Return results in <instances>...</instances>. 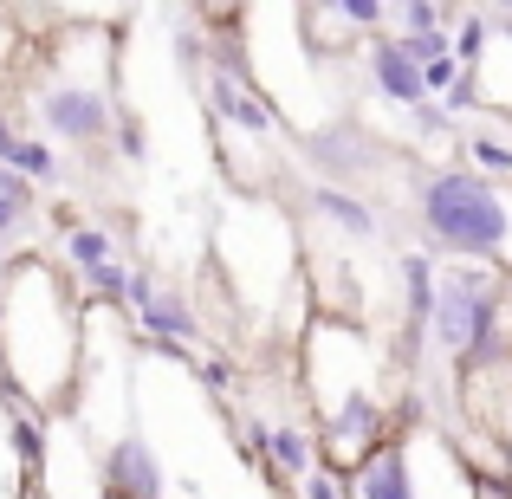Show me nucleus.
<instances>
[{"instance_id":"obj_1","label":"nucleus","mask_w":512,"mask_h":499,"mask_svg":"<svg viewBox=\"0 0 512 499\" xmlns=\"http://www.w3.org/2000/svg\"><path fill=\"white\" fill-rule=\"evenodd\" d=\"M422 227L435 247H448L454 260H487L512 266V195L493 182L487 169H441L415 195Z\"/></svg>"},{"instance_id":"obj_2","label":"nucleus","mask_w":512,"mask_h":499,"mask_svg":"<svg viewBox=\"0 0 512 499\" xmlns=\"http://www.w3.org/2000/svg\"><path fill=\"white\" fill-rule=\"evenodd\" d=\"M506 292L500 279H487L480 266H448L435 279V318H428V344L454 363V370H480V363L506 357Z\"/></svg>"},{"instance_id":"obj_3","label":"nucleus","mask_w":512,"mask_h":499,"mask_svg":"<svg viewBox=\"0 0 512 499\" xmlns=\"http://www.w3.org/2000/svg\"><path fill=\"white\" fill-rule=\"evenodd\" d=\"M39 124L65 143H98L104 130H111V98H104V85H91V78H52V85L39 91Z\"/></svg>"},{"instance_id":"obj_4","label":"nucleus","mask_w":512,"mask_h":499,"mask_svg":"<svg viewBox=\"0 0 512 499\" xmlns=\"http://www.w3.org/2000/svg\"><path fill=\"white\" fill-rule=\"evenodd\" d=\"M383 428H389L383 402H376L370 389H344V396L331 402V422H325V461H331V467L363 461V454L383 441Z\"/></svg>"},{"instance_id":"obj_5","label":"nucleus","mask_w":512,"mask_h":499,"mask_svg":"<svg viewBox=\"0 0 512 499\" xmlns=\"http://www.w3.org/2000/svg\"><path fill=\"white\" fill-rule=\"evenodd\" d=\"M98 474H104V499H163V461H156V448L143 435H124V441H111L104 448V461H98Z\"/></svg>"},{"instance_id":"obj_6","label":"nucleus","mask_w":512,"mask_h":499,"mask_svg":"<svg viewBox=\"0 0 512 499\" xmlns=\"http://www.w3.org/2000/svg\"><path fill=\"white\" fill-rule=\"evenodd\" d=\"M208 104H214V117H221V124L247 130V137H273V130H279L273 104L260 98V85H253L247 72H227V65H214V72H208Z\"/></svg>"},{"instance_id":"obj_7","label":"nucleus","mask_w":512,"mask_h":499,"mask_svg":"<svg viewBox=\"0 0 512 499\" xmlns=\"http://www.w3.org/2000/svg\"><path fill=\"white\" fill-rule=\"evenodd\" d=\"M435 260L428 253H402V370L422 363L428 318H435Z\"/></svg>"},{"instance_id":"obj_8","label":"nucleus","mask_w":512,"mask_h":499,"mask_svg":"<svg viewBox=\"0 0 512 499\" xmlns=\"http://www.w3.org/2000/svg\"><path fill=\"white\" fill-rule=\"evenodd\" d=\"M124 305L137 312V325L156 337V344H182V337H195V312L182 305V292H169V286H156L150 273H130V292H124Z\"/></svg>"},{"instance_id":"obj_9","label":"nucleus","mask_w":512,"mask_h":499,"mask_svg":"<svg viewBox=\"0 0 512 499\" xmlns=\"http://www.w3.org/2000/svg\"><path fill=\"white\" fill-rule=\"evenodd\" d=\"M350 493H357V499H415L409 448L383 435V441H376V448L357 461V474H350Z\"/></svg>"},{"instance_id":"obj_10","label":"nucleus","mask_w":512,"mask_h":499,"mask_svg":"<svg viewBox=\"0 0 512 499\" xmlns=\"http://www.w3.org/2000/svg\"><path fill=\"white\" fill-rule=\"evenodd\" d=\"M370 85H376V98L402 104V111L428 98V85H422V65H415L409 52L396 46V39H376V52H370Z\"/></svg>"},{"instance_id":"obj_11","label":"nucleus","mask_w":512,"mask_h":499,"mask_svg":"<svg viewBox=\"0 0 512 499\" xmlns=\"http://www.w3.org/2000/svg\"><path fill=\"white\" fill-rule=\"evenodd\" d=\"M266 467H273L279 480H305L318 467V441L305 435V428H292V422H279L273 435H266Z\"/></svg>"},{"instance_id":"obj_12","label":"nucleus","mask_w":512,"mask_h":499,"mask_svg":"<svg viewBox=\"0 0 512 499\" xmlns=\"http://www.w3.org/2000/svg\"><path fill=\"white\" fill-rule=\"evenodd\" d=\"M312 208L325 214V221H338L350 240H376V214H370V201H363V195H344V188L318 182L312 188Z\"/></svg>"},{"instance_id":"obj_13","label":"nucleus","mask_w":512,"mask_h":499,"mask_svg":"<svg viewBox=\"0 0 512 499\" xmlns=\"http://www.w3.org/2000/svg\"><path fill=\"white\" fill-rule=\"evenodd\" d=\"M65 260L85 273V266H104V260H117V240L104 234V227H65Z\"/></svg>"},{"instance_id":"obj_14","label":"nucleus","mask_w":512,"mask_h":499,"mask_svg":"<svg viewBox=\"0 0 512 499\" xmlns=\"http://www.w3.org/2000/svg\"><path fill=\"white\" fill-rule=\"evenodd\" d=\"M20 175H33V182H59V156H52L46 137H13V156H7Z\"/></svg>"},{"instance_id":"obj_15","label":"nucleus","mask_w":512,"mask_h":499,"mask_svg":"<svg viewBox=\"0 0 512 499\" xmlns=\"http://www.w3.org/2000/svg\"><path fill=\"white\" fill-rule=\"evenodd\" d=\"M454 59L461 65H480V52H487V39H493V20L487 13H454Z\"/></svg>"},{"instance_id":"obj_16","label":"nucleus","mask_w":512,"mask_h":499,"mask_svg":"<svg viewBox=\"0 0 512 499\" xmlns=\"http://www.w3.org/2000/svg\"><path fill=\"white\" fill-rule=\"evenodd\" d=\"M85 292L98 305H124V292H130V266H117V260H104V266H85Z\"/></svg>"},{"instance_id":"obj_17","label":"nucleus","mask_w":512,"mask_h":499,"mask_svg":"<svg viewBox=\"0 0 512 499\" xmlns=\"http://www.w3.org/2000/svg\"><path fill=\"white\" fill-rule=\"evenodd\" d=\"M467 156H474V169H487V175H512V143L493 137V130H474V137H467Z\"/></svg>"},{"instance_id":"obj_18","label":"nucleus","mask_w":512,"mask_h":499,"mask_svg":"<svg viewBox=\"0 0 512 499\" xmlns=\"http://www.w3.org/2000/svg\"><path fill=\"white\" fill-rule=\"evenodd\" d=\"M396 46L409 52L415 65H428V59H448L454 39H448V26H428V33H396Z\"/></svg>"},{"instance_id":"obj_19","label":"nucleus","mask_w":512,"mask_h":499,"mask_svg":"<svg viewBox=\"0 0 512 499\" xmlns=\"http://www.w3.org/2000/svg\"><path fill=\"white\" fill-rule=\"evenodd\" d=\"M299 487H305V499H357V493H350V480H344V467H331V461L312 467Z\"/></svg>"},{"instance_id":"obj_20","label":"nucleus","mask_w":512,"mask_h":499,"mask_svg":"<svg viewBox=\"0 0 512 499\" xmlns=\"http://www.w3.org/2000/svg\"><path fill=\"white\" fill-rule=\"evenodd\" d=\"M409 117H415V130H422V137H448L454 130V111L441 98H422V104H409Z\"/></svg>"},{"instance_id":"obj_21","label":"nucleus","mask_w":512,"mask_h":499,"mask_svg":"<svg viewBox=\"0 0 512 499\" xmlns=\"http://www.w3.org/2000/svg\"><path fill=\"white\" fill-rule=\"evenodd\" d=\"M441 104H448L454 117H461V111H474V104H480V78H474V65H461V72H454V85L441 91Z\"/></svg>"},{"instance_id":"obj_22","label":"nucleus","mask_w":512,"mask_h":499,"mask_svg":"<svg viewBox=\"0 0 512 499\" xmlns=\"http://www.w3.org/2000/svg\"><path fill=\"white\" fill-rule=\"evenodd\" d=\"M117 156H124V163H150V137H143L137 117H124V124H117Z\"/></svg>"},{"instance_id":"obj_23","label":"nucleus","mask_w":512,"mask_h":499,"mask_svg":"<svg viewBox=\"0 0 512 499\" xmlns=\"http://www.w3.org/2000/svg\"><path fill=\"white\" fill-rule=\"evenodd\" d=\"M338 13L350 26H363V33H376L383 26V0H338Z\"/></svg>"},{"instance_id":"obj_24","label":"nucleus","mask_w":512,"mask_h":499,"mask_svg":"<svg viewBox=\"0 0 512 499\" xmlns=\"http://www.w3.org/2000/svg\"><path fill=\"white\" fill-rule=\"evenodd\" d=\"M0 195L20 201V208H33V175H20L13 163H0Z\"/></svg>"},{"instance_id":"obj_25","label":"nucleus","mask_w":512,"mask_h":499,"mask_svg":"<svg viewBox=\"0 0 512 499\" xmlns=\"http://www.w3.org/2000/svg\"><path fill=\"white\" fill-rule=\"evenodd\" d=\"M201 389H214V396H227V389H234V363L208 357V363H201Z\"/></svg>"},{"instance_id":"obj_26","label":"nucleus","mask_w":512,"mask_h":499,"mask_svg":"<svg viewBox=\"0 0 512 499\" xmlns=\"http://www.w3.org/2000/svg\"><path fill=\"white\" fill-rule=\"evenodd\" d=\"M266 435H273L266 422H247V428H240V441H247V461H266Z\"/></svg>"},{"instance_id":"obj_27","label":"nucleus","mask_w":512,"mask_h":499,"mask_svg":"<svg viewBox=\"0 0 512 499\" xmlns=\"http://www.w3.org/2000/svg\"><path fill=\"white\" fill-rule=\"evenodd\" d=\"M474 499H512V480H500V474L474 480Z\"/></svg>"},{"instance_id":"obj_28","label":"nucleus","mask_w":512,"mask_h":499,"mask_svg":"<svg viewBox=\"0 0 512 499\" xmlns=\"http://www.w3.org/2000/svg\"><path fill=\"white\" fill-rule=\"evenodd\" d=\"M175 59H182V65H195V59H201V39L188 33V26H182V33H175Z\"/></svg>"},{"instance_id":"obj_29","label":"nucleus","mask_w":512,"mask_h":499,"mask_svg":"<svg viewBox=\"0 0 512 499\" xmlns=\"http://www.w3.org/2000/svg\"><path fill=\"white\" fill-rule=\"evenodd\" d=\"M20 221H26V208H20V201H7V195H0V234H13Z\"/></svg>"},{"instance_id":"obj_30","label":"nucleus","mask_w":512,"mask_h":499,"mask_svg":"<svg viewBox=\"0 0 512 499\" xmlns=\"http://www.w3.org/2000/svg\"><path fill=\"white\" fill-rule=\"evenodd\" d=\"M13 137H20V130H13L7 117H0V163H7V156H13Z\"/></svg>"},{"instance_id":"obj_31","label":"nucleus","mask_w":512,"mask_h":499,"mask_svg":"<svg viewBox=\"0 0 512 499\" xmlns=\"http://www.w3.org/2000/svg\"><path fill=\"white\" fill-rule=\"evenodd\" d=\"M7 266H13V253H7V234H0V273H7Z\"/></svg>"},{"instance_id":"obj_32","label":"nucleus","mask_w":512,"mask_h":499,"mask_svg":"<svg viewBox=\"0 0 512 499\" xmlns=\"http://www.w3.org/2000/svg\"><path fill=\"white\" fill-rule=\"evenodd\" d=\"M0 318H7V286H0Z\"/></svg>"},{"instance_id":"obj_33","label":"nucleus","mask_w":512,"mask_h":499,"mask_svg":"<svg viewBox=\"0 0 512 499\" xmlns=\"http://www.w3.org/2000/svg\"><path fill=\"white\" fill-rule=\"evenodd\" d=\"M318 7H338V0H318Z\"/></svg>"},{"instance_id":"obj_34","label":"nucleus","mask_w":512,"mask_h":499,"mask_svg":"<svg viewBox=\"0 0 512 499\" xmlns=\"http://www.w3.org/2000/svg\"><path fill=\"white\" fill-rule=\"evenodd\" d=\"M441 7H448V13H454V0H441Z\"/></svg>"}]
</instances>
